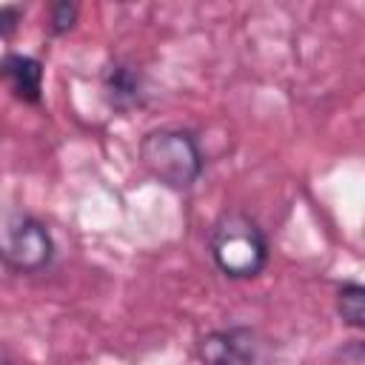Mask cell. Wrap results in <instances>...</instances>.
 Returning a JSON list of instances; mask_svg holds the SVG:
<instances>
[{
	"mask_svg": "<svg viewBox=\"0 0 365 365\" xmlns=\"http://www.w3.org/2000/svg\"><path fill=\"white\" fill-rule=\"evenodd\" d=\"M200 365H274L271 339L251 325L208 331L197 342Z\"/></svg>",
	"mask_w": 365,
	"mask_h": 365,
	"instance_id": "4",
	"label": "cell"
},
{
	"mask_svg": "<svg viewBox=\"0 0 365 365\" xmlns=\"http://www.w3.org/2000/svg\"><path fill=\"white\" fill-rule=\"evenodd\" d=\"M57 245L43 220L26 211H9L3 225V262L20 277H37L54 265Z\"/></svg>",
	"mask_w": 365,
	"mask_h": 365,
	"instance_id": "3",
	"label": "cell"
},
{
	"mask_svg": "<svg viewBox=\"0 0 365 365\" xmlns=\"http://www.w3.org/2000/svg\"><path fill=\"white\" fill-rule=\"evenodd\" d=\"M3 365H14V362H11V359H6V362H3Z\"/></svg>",
	"mask_w": 365,
	"mask_h": 365,
	"instance_id": "11",
	"label": "cell"
},
{
	"mask_svg": "<svg viewBox=\"0 0 365 365\" xmlns=\"http://www.w3.org/2000/svg\"><path fill=\"white\" fill-rule=\"evenodd\" d=\"M100 86H103V97H106L108 108H114L117 114H131V111L143 108L148 100L145 74L140 66H134L128 60L106 63V68L100 74Z\"/></svg>",
	"mask_w": 365,
	"mask_h": 365,
	"instance_id": "5",
	"label": "cell"
},
{
	"mask_svg": "<svg viewBox=\"0 0 365 365\" xmlns=\"http://www.w3.org/2000/svg\"><path fill=\"white\" fill-rule=\"evenodd\" d=\"M77 17H80V6L77 3H71V0H54L51 6H48V31L54 34V37H63V34H68L74 26H77Z\"/></svg>",
	"mask_w": 365,
	"mask_h": 365,
	"instance_id": "8",
	"label": "cell"
},
{
	"mask_svg": "<svg viewBox=\"0 0 365 365\" xmlns=\"http://www.w3.org/2000/svg\"><path fill=\"white\" fill-rule=\"evenodd\" d=\"M208 254L228 279H254L268 268L271 245L262 225L245 211H222L208 231Z\"/></svg>",
	"mask_w": 365,
	"mask_h": 365,
	"instance_id": "1",
	"label": "cell"
},
{
	"mask_svg": "<svg viewBox=\"0 0 365 365\" xmlns=\"http://www.w3.org/2000/svg\"><path fill=\"white\" fill-rule=\"evenodd\" d=\"M20 23H23V9L20 6H14V3L0 6V37L3 40H11Z\"/></svg>",
	"mask_w": 365,
	"mask_h": 365,
	"instance_id": "10",
	"label": "cell"
},
{
	"mask_svg": "<svg viewBox=\"0 0 365 365\" xmlns=\"http://www.w3.org/2000/svg\"><path fill=\"white\" fill-rule=\"evenodd\" d=\"M336 317L354 331H365V282H342L336 288Z\"/></svg>",
	"mask_w": 365,
	"mask_h": 365,
	"instance_id": "7",
	"label": "cell"
},
{
	"mask_svg": "<svg viewBox=\"0 0 365 365\" xmlns=\"http://www.w3.org/2000/svg\"><path fill=\"white\" fill-rule=\"evenodd\" d=\"M334 365H365V339H348L334 351Z\"/></svg>",
	"mask_w": 365,
	"mask_h": 365,
	"instance_id": "9",
	"label": "cell"
},
{
	"mask_svg": "<svg viewBox=\"0 0 365 365\" xmlns=\"http://www.w3.org/2000/svg\"><path fill=\"white\" fill-rule=\"evenodd\" d=\"M137 157L143 168L171 191H188L205 171V154L194 131L180 125H160L140 137Z\"/></svg>",
	"mask_w": 365,
	"mask_h": 365,
	"instance_id": "2",
	"label": "cell"
},
{
	"mask_svg": "<svg viewBox=\"0 0 365 365\" xmlns=\"http://www.w3.org/2000/svg\"><path fill=\"white\" fill-rule=\"evenodd\" d=\"M0 74L20 103L40 106V100H43V63L37 57L9 51L0 63Z\"/></svg>",
	"mask_w": 365,
	"mask_h": 365,
	"instance_id": "6",
	"label": "cell"
}]
</instances>
